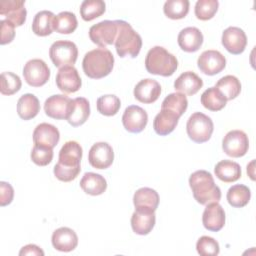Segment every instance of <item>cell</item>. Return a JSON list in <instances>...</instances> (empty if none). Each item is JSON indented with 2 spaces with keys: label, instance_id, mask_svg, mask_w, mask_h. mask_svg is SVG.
Masks as SVG:
<instances>
[{
  "label": "cell",
  "instance_id": "22",
  "mask_svg": "<svg viewBox=\"0 0 256 256\" xmlns=\"http://www.w3.org/2000/svg\"><path fill=\"white\" fill-rule=\"evenodd\" d=\"M178 45L185 52H196L202 46L203 34L196 27H186L178 34Z\"/></svg>",
  "mask_w": 256,
  "mask_h": 256
},
{
  "label": "cell",
  "instance_id": "36",
  "mask_svg": "<svg viewBox=\"0 0 256 256\" xmlns=\"http://www.w3.org/2000/svg\"><path fill=\"white\" fill-rule=\"evenodd\" d=\"M226 103L227 100L215 87L206 89L201 95V104L210 111H219L226 106Z\"/></svg>",
  "mask_w": 256,
  "mask_h": 256
},
{
  "label": "cell",
  "instance_id": "9",
  "mask_svg": "<svg viewBox=\"0 0 256 256\" xmlns=\"http://www.w3.org/2000/svg\"><path fill=\"white\" fill-rule=\"evenodd\" d=\"M23 76L30 86L40 87L49 80L50 69L42 59H31L24 65Z\"/></svg>",
  "mask_w": 256,
  "mask_h": 256
},
{
  "label": "cell",
  "instance_id": "31",
  "mask_svg": "<svg viewBox=\"0 0 256 256\" xmlns=\"http://www.w3.org/2000/svg\"><path fill=\"white\" fill-rule=\"evenodd\" d=\"M55 15L48 10H43L38 12L33 19L32 22V31L41 37L48 36L52 33L53 22Z\"/></svg>",
  "mask_w": 256,
  "mask_h": 256
},
{
  "label": "cell",
  "instance_id": "23",
  "mask_svg": "<svg viewBox=\"0 0 256 256\" xmlns=\"http://www.w3.org/2000/svg\"><path fill=\"white\" fill-rule=\"evenodd\" d=\"M202 86V79L192 71L183 72L174 82V88L176 91L189 96L196 94Z\"/></svg>",
  "mask_w": 256,
  "mask_h": 256
},
{
  "label": "cell",
  "instance_id": "15",
  "mask_svg": "<svg viewBox=\"0 0 256 256\" xmlns=\"http://www.w3.org/2000/svg\"><path fill=\"white\" fill-rule=\"evenodd\" d=\"M222 45L231 54H241L247 45L245 32L239 27H228L222 33Z\"/></svg>",
  "mask_w": 256,
  "mask_h": 256
},
{
  "label": "cell",
  "instance_id": "6",
  "mask_svg": "<svg viewBox=\"0 0 256 256\" xmlns=\"http://www.w3.org/2000/svg\"><path fill=\"white\" fill-rule=\"evenodd\" d=\"M49 56L54 66L58 68L73 66L78 57V48L72 41L58 40L51 45Z\"/></svg>",
  "mask_w": 256,
  "mask_h": 256
},
{
  "label": "cell",
  "instance_id": "24",
  "mask_svg": "<svg viewBox=\"0 0 256 256\" xmlns=\"http://www.w3.org/2000/svg\"><path fill=\"white\" fill-rule=\"evenodd\" d=\"M133 204L135 206V210L155 212L159 204V195L152 188H140L134 193Z\"/></svg>",
  "mask_w": 256,
  "mask_h": 256
},
{
  "label": "cell",
  "instance_id": "41",
  "mask_svg": "<svg viewBox=\"0 0 256 256\" xmlns=\"http://www.w3.org/2000/svg\"><path fill=\"white\" fill-rule=\"evenodd\" d=\"M0 82H1V87H0L1 93L3 95H8V96L18 92L22 85L20 77L12 72H2Z\"/></svg>",
  "mask_w": 256,
  "mask_h": 256
},
{
  "label": "cell",
  "instance_id": "45",
  "mask_svg": "<svg viewBox=\"0 0 256 256\" xmlns=\"http://www.w3.org/2000/svg\"><path fill=\"white\" fill-rule=\"evenodd\" d=\"M14 197V189L11 184L1 181L0 182V205L6 206L10 204Z\"/></svg>",
  "mask_w": 256,
  "mask_h": 256
},
{
  "label": "cell",
  "instance_id": "21",
  "mask_svg": "<svg viewBox=\"0 0 256 256\" xmlns=\"http://www.w3.org/2000/svg\"><path fill=\"white\" fill-rule=\"evenodd\" d=\"M59 140V130L52 124L40 123L33 131L34 144L54 148L58 144Z\"/></svg>",
  "mask_w": 256,
  "mask_h": 256
},
{
  "label": "cell",
  "instance_id": "43",
  "mask_svg": "<svg viewBox=\"0 0 256 256\" xmlns=\"http://www.w3.org/2000/svg\"><path fill=\"white\" fill-rule=\"evenodd\" d=\"M53 159V148L34 144L31 151V160L38 166H46Z\"/></svg>",
  "mask_w": 256,
  "mask_h": 256
},
{
  "label": "cell",
  "instance_id": "40",
  "mask_svg": "<svg viewBox=\"0 0 256 256\" xmlns=\"http://www.w3.org/2000/svg\"><path fill=\"white\" fill-rule=\"evenodd\" d=\"M219 2L217 0H198L195 4V16L203 21L214 17L218 10Z\"/></svg>",
  "mask_w": 256,
  "mask_h": 256
},
{
  "label": "cell",
  "instance_id": "7",
  "mask_svg": "<svg viewBox=\"0 0 256 256\" xmlns=\"http://www.w3.org/2000/svg\"><path fill=\"white\" fill-rule=\"evenodd\" d=\"M118 33L117 20H103L94 24L89 29L90 40L101 48L115 43Z\"/></svg>",
  "mask_w": 256,
  "mask_h": 256
},
{
  "label": "cell",
  "instance_id": "42",
  "mask_svg": "<svg viewBox=\"0 0 256 256\" xmlns=\"http://www.w3.org/2000/svg\"><path fill=\"white\" fill-rule=\"evenodd\" d=\"M196 249L202 256H216L220 251L218 242L210 236L200 237L196 243Z\"/></svg>",
  "mask_w": 256,
  "mask_h": 256
},
{
  "label": "cell",
  "instance_id": "34",
  "mask_svg": "<svg viewBox=\"0 0 256 256\" xmlns=\"http://www.w3.org/2000/svg\"><path fill=\"white\" fill-rule=\"evenodd\" d=\"M187 107H188V100L186 96L179 92L171 93L168 96H166L161 105V109L172 112L178 117H181L183 115Z\"/></svg>",
  "mask_w": 256,
  "mask_h": 256
},
{
  "label": "cell",
  "instance_id": "47",
  "mask_svg": "<svg viewBox=\"0 0 256 256\" xmlns=\"http://www.w3.org/2000/svg\"><path fill=\"white\" fill-rule=\"evenodd\" d=\"M253 166H254V160H252V161L249 163V165H247V173H248V175L250 176V178H251L252 180L255 179V178H254V168H253Z\"/></svg>",
  "mask_w": 256,
  "mask_h": 256
},
{
  "label": "cell",
  "instance_id": "39",
  "mask_svg": "<svg viewBox=\"0 0 256 256\" xmlns=\"http://www.w3.org/2000/svg\"><path fill=\"white\" fill-rule=\"evenodd\" d=\"M121 106L120 99L116 95H103L97 99V110L105 116L117 114Z\"/></svg>",
  "mask_w": 256,
  "mask_h": 256
},
{
  "label": "cell",
  "instance_id": "26",
  "mask_svg": "<svg viewBox=\"0 0 256 256\" xmlns=\"http://www.w3.org/2000/svg\"><path fill=\"white\" fill-rule=\"evenodd\" d=\"M90 115L89 101L84 97L73 99L72 109L67 118L68 123L73 127H78L84 124Z\"/></svg>",
  "mask_w": 256,
  "mask_h": 256
},
{
  "label": "cell",
  "instance_id": "10",
  "mask_svg": "<svg viewBox=\"0 0 256 256\" xmlns=\"http://www.w3.org/2000/svg\"><path fill=\"white\" fill-rule=\"evenodd\" d=\"M73 99L63 94H55L46 99L44 103V111L47 116L53 119H66L68 118L72 109Z\"/></svg>",
  "mask_w": 256,
  "mask_h": 256
},
{
  "label": "cell",
  "instance_id": "4",
  "mask_svg": "<svg viewBox=\"0 0 256 256\" xmlns=\"http://www.w3.org/2000/svg\"><path fill=\"white\" fill-rule=\"evenodd\" d=\"M117 24L118 33L114 43L117 54L122 58L127 56L131 58L137 57L142 47L141 36L128 22L117 20Z\"/></svg>",
  "mask_w": 256,
  "mask_h": 256
},
{
  "label": "cell",
  "instance_id": "1",
  "mask_svg": "<svg viewBox=\"0 0 256 256\" xmlns=\"http://www.w3.org/2000/svg\"><path fill=\"white\" fill-rule=\"evenodd\" d=\"M189 185L195 200L207 205L213 202H219L221 199V190L215 184L212 174L206 170H198L189 177Z\"/></svg>",
  "mask_w": 256,
  "mask_h": 256
},
{
  "label": "cell",
  "instance_id": "13",
  "mask_svg": "<svg viewBox=\"0 0 256 256\" xmlns=\"http://www.w3.org/2000/svg\"><path fill=\"white\" fill-rule=\"evenodd\" d=\"M81 158L82 147L80 144L76 141H67L59 151V157L56 166L61 168L81 170Z\"/></svg>",
  "mask_w": 256,
  "mask_h": 256
},
{
  "label": "cell",
  "instance_id": "46",
  "mask_svg": "<svg viewBox=\"0 0 256 256\" xmlns=\"http://www.w3.org/2000/svg\"><path fill=\"white\" fill-rule=\"evenodd\" d=\"M19 255H21V256H23V255H41V256H43L44 251L35 244H28L21 248V250L19 251Z\"/></svg>",
  "mask_w": 256,
  "mask_h": 256
},
{
  "label": "cell",
  "instance_id": "27",
  "mask_svg": "<svg viewBox=\"0 0 256 256\" xmlns=\"http://www.w3.org/2000/svg\"><path fill=\"white\" fill-rule=\"evenodd\" d=\"M179 118L180 117H178L174 113L161 109V111L155 116L153 121L154 131L160 136L170 134L176 128Z\"/></svg>",
  "mask_w": 256,
  "mask_h": 256
},
{
  "label": "cell",
  "instance_id": "20",
  "mask_svg": "<svg viewBox=\"0 0 256 256\" xmlns=\"http://www.w3.org/2000/svg\"><path fill=\"white\" fill-rule=\"evenodd\" d=\"M53 247L61 252L73 251L78 245V237L74 230L68 227H60L52 234Z\"/></svg>",
  "mask_w": 256,
  "mask_h": 256
},
{
  "label": "cell",
  "instance_id": "18",
  "mask_svg": "<svg viewBox=\"0 0 256 256\" xmlns=\"http://www.w3.org/2000/svg\"><path fill=\"white\" fill-rule=\"evenodd\" d=\"M134 97L141 103L151 104L155 102L161 94L160 84L151 78L139 81L134 88Z\"/></svg>",
  "mask_w": 256,
  "mask_h": 256
},
{
  "label": "cell",
  "instance_id": "30",
  "mask_svg": "<svg viewBox=\"0 0 256 256\" xmlns=\"http://www.w3.org/2000/svg\"><path fill=\"white\" fill-rule=\"evenodd\" d=\"M40 111V103L38 98L31 93L22 95L17 102V113L23 120L34 118Z\"/></svg>",
  "mask_w": 256,
  "mask_h": 256
},
{
  "label": "cell",
  "instance_id": "2",
  "mask_svg": "<svg viewBox=\"0 0 256 256\" xmlns=\"http://www.w3.org/2000/svg\"><path fill=\"white\" fill-rule=\"evenodd\" d=\"M114 56L107 48H96L84 55L82 68L86 76L100 79L109 75L113 69Z\"/></svg>",
  "mask_w": 256,
  "mask_h": 256
},
{
  "label": "cell",
  "instance_id": "44",
  "mask_svg": "<svg viewBox=\"0 0 256 256\" xmlns=\"http://www.w3.org/2000/svg\"><path fill=\"white\" fill-rule=\"evenodd\" d=\"M0 27H1V39L0 44L5 45L13 41L15 37V25L9 22L8 20L2 19L0 21Z\"/></svg>",
  "mask_w": 256,
  "mask_h": 256
},
{
  "label": "cell",
  "instance_id": "8",
  "mask_svg": "<svg viewBox=\"0 0 256 256\" xmlns=\"http://www.w3.org/2000/svg\"><path fill=\"white\" fill-rule=\"evenodd\" d=\"M248 148V136L242 130H231L223 138L222 149L230 157H242L247 153Z\"/></svg>",
  "mask_w": 256,
  "mask_h": 256
},
{
  "label": "cell",
  "instance_id": "12",
  "mask_svg": "<svg viewBox=\"0 0 256 256\" xmlns=\"http://www.w3.org/2000/svg\"><path fill=\"white\" fill-rule=\"evenodd\" d=\"M147 122V112L137 105L128 106L122 116L123 126L130 133H140L146 127Z\"/></svg>",
  "mask_w": 256,
  "mask_h": 256
},
{
  "label": "cell",
  "instance_id": "14",
  "mask_svg": "<svg viewBox=\"0 0 256 256\" xmlns=\"http://www.w3.org/2000/svg\"><path fill=\"white\" fill-rule=\"evenodd\" d=\"M114 152L107 142H97L92 145L88 154L90 165L96 169H106L112 165Z\"/></svg>",
  "mask_w": 256,
  "mask_h": 256
},
{
  "label": "cell",
  "instance_id": "35",
  "mask_svg": "<svg viewBox=\"0 0 256 256\" xmlns=\"http://www.w3.org/2000/svg\"><path fill=\"white\" fill-rule=\"evenodd\" d=\"M77 26V18L72 12L63 11L54 18L53 29L60 34H71L76 30Z\"/></svg>",
  "mask_w": 256,
  "mask_h": 256
},
{
  "label": "cell",
  "instance_id": "17",
  "mask_svg": "<svg viewBox=\"0 0 256 256\" xmlns=\"http://www.w3.org/2000/svg\"><path fill=\"white\" fill-rule=\"evenodd\" d=\"M0 14L15 26H21L26 21L27 11L23 0H2Z\"/></svg>",
  "mask_w": 256,
  "mask_h": 256
},
{
  "label": "cell",
  "instance_id": "38",
  "mask_svg": "<svg viewBox=\"0 0 256 256\" xmlns=\"http://www.w3.org/2000/svg\"><path fill=\"white\" fill-rule=\"evenodd\" d=\"M164 14L173 20L184 18L189 12L188 0H168L164 3Z\"/></svg>",
  "mask_w": 256,
  "mask_h": 256
},
{
  "label": "cell",
  "instance_id": "25",
  "mask_svg": "<svg viewBox=\"0 0 256 256\" xmlns=\"http://www.w3.org/2000/svg\"><path fill=\"white\" fill-rule=\"evenodd\" d=\"M156 222L154 211L135 210L131 216L132 230L138 235H147L154 228Z\"/></svg>",
  "mask_w": 256,
  "mask_h": 256
},
{
  "label": "cell",
  "instance_id": "16",
  "mask_svg": "<svg viewBox=\"0 0 256 256\" xmlns=\"http://www.w3.org/2000/svg\"><path fill=\"white\" fill-rule=\"evenodd\" d=\"M56 85L63 93L69 94L77 92L82 81L77 69L74 66H65L59 68L56 75Z\"/></svg>",
  "mask_w": 256,
  "mask_h": 256
},
{
  "label": "cell",
  "instance_id": "29",
  "mask_svg": "<svg viewBox=\"0 0 256 256\" xmlns=\"http://www.w3.org/2000/svg\"><path fill=\"white\" fill-rule=\"evenodd\" d=\"M216 177L225 182L231 183L237 181L241 177V167L237 162L231 160H221L214 168Z\"/></svg>",
  "mask_w": 256,
  "mask_h": 256
},
{
  "label": "cell",
  "instance_id": "11",
  "mask_svg": "<svg viewBox=\"0 0 256 256\" xmlns=\"http://www.w3.org/2000/svg\"><path fill=\"white\" fill-rule=\"evenodd\" d=\"M197 65L202 73L213 76L225 68L226 58L217 50H206L198 57Z\"/></svg>",
  "mask_w": 256,
  "mask_h": 256
},
{
  "label": "cell",
  "instance_id": "33",
  "mask_svg": "<svg viewBox=\"0 0 256 256\" xmlns=\"http://www.w3.org/2000/svg\"><path fill=\"white\" fill-rule=\"evenodd\" d=\"M226 198L232 207L242 208L250 201L251 192L247 186L243 184H235L228 189Z\"/></svg>",
  "mask_w": 256,
  "mask_h": 256
},
{
  "label": "cell",
  "instance_id": "19",
  "mask_svg": "<svg viewBox=\"0 0 256 256\" xmlns=\"http://www.w3.org/2000/svg\"><path fill=\"white\" fill-rule=\"evenodd\" d=\"M203 226L213 232L220 231L225 224V212L218 202L207 204L202 215Z\"/></svg>",
  "mask_w": 256,
  "mask_h": 256
},
{
  "label": "cell",
  "instance_id": "28",
  "mask_svg": "<svg viewBox=\"0 0 256 256\" xmlns=\"http://www.w3.org/2000/svg\"><path fill=\"white\" fill-rule=\"evenodd\" d=\"M80 187L86 194L97 196L105 192L107 188V182L105 178L100 174L86 172L80 180Z\"/></svg>",
  "mask_w": 256,
  "mask_h": 256
},
{
  "label": "cell",
  "instance_id": "37",
  "mask_svg": "<svg viewBox=\"0 0 256 256\" xmlns=\"http://www.w3.org/2000/svg\"><path fill=\"white\" fill-rule=\"evenodd\" d=\"M105 7L102 0H85L80 6V15L84 21H92L105 12Z\"/></svg>",
  "mask_w": 256,
  "mask_h": 256
},
{
  "label": "cell",
  "instance_id": "5",
  "mask_svg": "<svg viewBox=\"0 0 256 256\" xmlns=\"http://www.w3.org/2000/svg\"><path fill=\"white\" fill-rule=\"evenodd\" d=\"M214 124L211 118L201 112L193 113L186 124L189 138L196 143H204L211 138Z\"/></svg>",
  "mask_w": 256,
  "mask_h": 256
},
{
  "label": "cell",
  "instance_id": "3",
  "mask_svg": "<svg viewBox=\"0 0 256 256\" xmlns=\"http://www.w3.org/2000/svg\"><path fill=\"white\" fill-rule=\"evenodd\" d=\"M145 67L150 74L168 77L174 74L178 67L177 58L164 47L154 46L145 58Z\"/></svg>",
  "mask_w": 256,
  "mask_h": 256
},
{
  "label": "cell",
  "instance_id": "32",
  "mask_svg": "<svg viewBox=\"0 0 256 256\" xmlns=\"http://www.w3.org/2000/svg\"><path fill=\"white\" fill-rule=\"evenodd\" d=\"M215 88L224 96L226 100H232L240 94L241 83L237 77L233 75H226L217 81Z\"/></svg>",
  "mask_w": 256,
  "mask_h": 256
}]
</instances>
